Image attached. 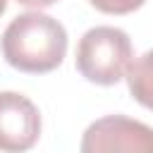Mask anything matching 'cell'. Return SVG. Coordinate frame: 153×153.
I'll return each instance as SVG.
<instances>
[{
	"mask_svg": "<svg viewBox=\"0 0 153 153\" xmlns=\"http://www.w3.org/2000/svg\"><path fill=\"white\" fill-rule=\"evenodd\" d=\"M79 148L81 153H108V151L153 153V129L124 115H108L86 127Z\"/></svg>",
	"mask_w": 153,
	"mask_h": 153,
	"instance_id": "3",
	"label": "cell"
},
{
	"mask_svg": "<svg viewBox=\"0 0 153 153\" xmlns=\"http://www.w3.org/2000/svg\"><path fill=\"white\" fill-rule=\"evenodd\" d=\"M98 12L105 14H129L134 10H139L146 0H88Z\"/></svg>",
	"mask_w": 153,
	"mask_h": 153,
	"instance_id": "6",
	"label": "cell"
},
{
	"mask_svg": "<svg viewBox=\"0 0 153 153\" xmlns=\"http://www.w3.org/2000/svg\"><path fill=\"white\" fill-rule=\"evenodd\" d=\"M41 136L38 108L17 91H0V151H29Z\"/></svg>",
	"mask_w": 153,
	"mask_h": 153,
	"instance_id": "4",
	"label": "cell"
},
{
	"mask_svg": "<svg viewBox=\"0 0 153 153\" xmlns=\"http://www.w3.org/2000/svg\"><path fill=\"white\" fill-rule=\"evenodd\" d=\"M19 5H24V7H33V10H43V7H50V5H55L57 0H17Z\"/></svg>",
	"mask_w": 153,
	"mask_h": 153,
	"instance_id": "7",
	"label": "cell"
},
{
	"mask_svg": "<svg viewBox=\"0 0 153 153\" xmlns=\"http://www.w3.org/2000/svg\"><path fill=\"white\" fill-rule=\"evenodd\" d=\"M124 79L131 98L139 105L153 110V50H146L141 57L131 60Z\"/></svg>",
	"mask_w": 153,
	"mask_h": 153,
	"instance_id": "5",
	"label": "cell"
},
{
	"mask_svg": "<svg viewBox=\"0 0 153 153\" xmlns=\"http://www.w3.org/2000/svg\"><path fill=\"white\" fill-rule=\"evenodd\" d=\"M5 10H7V0H0V17H2Z\"/></svg>",
	"mask_w": 153,
	"mask_h": 153,
	"instance_id": "8",
	"label": "cell"
},
{
	"mask_svg": "<svg viewBox=\"0 0 153 153\" xmlns=\"http://www.w3.org/2000/svg\"><path fill=\"white\" fill-rule=\"evenodd\" d=\"M134 60V48L129 36L117 26H93L76 45V69L79 74L98 86H112L124 79Z\"/></svg>",
	"mask_w": 153,
	"mask_h": 153,
	"instance_id": "2",
	"label": "cell"
},
{
	"mask_svg": "<svg viewBox=\"0 0 153 153\" xmlns=\"http://www.w3.org/2000/svg\"><path fill=\"white\" fill-rule=\"evenodd\" d=\"M0 45L10 67L26 74H48L67 55V31L57 19L33 10L7 24Z\"/></svg>",
	"mask_w": 153,
	"mask_h": 153,
	"instance_id": "1",
	"label": "cell"
}]
</instances>
